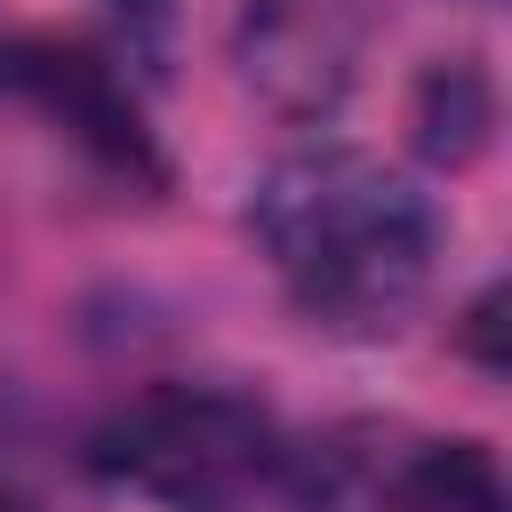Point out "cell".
Wrapping results in <instances>:
<instances>
[{
	"label": "cell",
	"instance_id": "obj_1",
	"mask_svg": "<svg viewBox=\"0 0 512 512\" xmlns=\"http://www.w3.org/2000/svg\"><path fill=\"white\" fill-rule=\"evenodd\" d=\"M248 232L280 296L328 336H392L440 264L432 192L360 144H304L272 160L248 200Z\"/></svg>",
	"mask_w": 512,
	"mask_h": 512
},
{
	"label": "cell",
	"instance_id": "obj_2",
	"mask_svg": "<svg viewBox=\"0 0 512 512\" xmlns=\"http://www.w3.org/2000/svg\"><path fill=\"white\" fill-rule=\"evenodd\" d=\"M288 464V440L256 392L144 384L88 432V472L168 512H224Z\"/></svg>",
	"mask_w": 512,
	"mask_h": 512
},
{
	"label": "cell",
	"instance_id": "obj_3",
	"mask_svg": "<svg viewBox=\"0 0 512 512\" xmlns=\"http://www.w3.org/2000/svg\"><path fill=\"white\" fill-rule=\"evenodd\" d=\"M360 48H368L360 0H240V24H232L240 80L288 120L336 112L360 72Z\"/></svg>",
	"mask_w": 512,
	"mask_h": 512
},
{
	"label": "cell",
	"instance_id": "obj_4",
	"mask_svg": "<svg viewBox=\"0 0 512 512\" xmlns=\"http://www.w3.org/2000/svg\"><path fill=\"white\" fill-rule=\"evenodd\" d=\"M0 88H16V96H32L40 112H56L104 168H120V176H160V152H152V128H144V112H136V96L112 80V64L104 56H88V48H64V40H16V48H0Z\"/></svg>",
	"mask_w": 512,
	"mask_h": 512
},
{
	"label": "cell",
	"instance_id": "obj_5",
	"mask_svg": "<svg viewBox=\"0 0 512 512\" xmlns=\"http://www.w3.org/2000/svg\"><path fill=\"white\" fill-rule=\"evenodd\" d=\"M368 512H504V464L488 440H416L376 472Z\"/></svg>",
	"mask_w": 512,
	"mask_h": 512
},
{
	"label": "cell",
	"instance_id": "obj_6",
	"mask_svg": "<svg viewBox=\"0 0 512 512\" xmlns=\"http://www.w3.org/2000/svg\"><path fill=\"white\" fill-rule=\"evenodd\" d=\"M488 128H496V96H488L480 64H472V56L432 64L424 88H416V144H424V160L464 168V160L488 144Z\"/></svg>",
	"mask_w": 512,
	"mask_h": 512
},
{
	"label": "cell",
	"instance_id": "obj_7",
	"mask_svg": "<svg viewBox=\"0 0 512 512\" xmlns=\"http://www.w3.org/2000/svg\"><path fill=\"white\" fill-rule=\"evenodd\" d=\"M496 328H504V288H488V296L464 312V344H472V360H480V368H504V344H496Z\"/></svg>",
	"mask_w": 512,
	"mask_h": 512
},
{
	"label": "cell",
	"instance_id": "obj_8",
	"mask_svg": "<svg viewBox=\"0 0 512 512\" xmlns=\"http://www.w3.org/2000/svg\"><path fill=\"white\" fill-rule=\"evenodd\" d=\"M0 512H32V504H24V496H16V488H0Z\"/></svg>",
	"mask_w": 512,
	"mask_h": 512
}]
</instances>
